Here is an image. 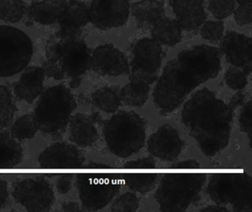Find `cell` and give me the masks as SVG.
<instances>
[{"label":"cell","mask_w":252,"mask_h":212,"mask_svg":"<svg viewBox=\"0 0 252 212\" xmlns=\"http://www.w3.org/2000/svg\"><path fill=\"white\" fill-rule=\"evenodd\" d=\"M243 99H244V97H243V94L238 93L235 97H234V99L231 100V106H232L233 107H234V106L236 107V106H238V105L241 104L242 102L243 101Z\"/></svg>","instance_id":"41"},{"label":"cell","mask_w":252,"mask_h":212,"mask_svg":"<svg viewBox=\"0 0 252 212\" xmlns=\"http://www.w3.org/2000/svg\"><path fill=\"white\" fill-rule=\"evenodd\" d=\"M224 24L221 21H209L204 22L200 28V35L205 40L216 42L223 35Z\"/></svg>","instance_id":"32"},{"label":"cell","mask_w":252,"mask_h":212,"mask_svg":"<svg viewBox=\"0 0 252 212\" xmlns=\"http://www.w3.org/2000/svg\"><path fill=\"white\" fill-rule=\"evenodd\" d=\"M170 4L184 30H197L206 22L204 0H170Z\"/></svg>","instance_id":"18"},{"label":"cell","mask_w":252,"mask_h":212,"mask_svg":"<svg viewBox=\"0 0 252 212\" xmlns=\"http://www.w3.org/2000/svg\"><path fill=\"white\" fill-rule=\"evenodd\" d=\"M39 131L33 114L20 116L11 127V135L18 140L32 139Z\"/></svg>","instance_id":"30"},{"label":"cell","mask_w":252,"mask_h":212,"mask_svg":"<svg viewBox=\"0 0 252 212\" xmlns=\"http://www.w3.org/2000/svg\"><path fill=\"white\" fill-rule=\"evenodd\" d=\"M63 8V0H42L33 1L28 7L29 18L42 25L58 24Z\"/></svg>","instance_id":"22"},{"label":"cell","mask_w":252,"mask_h":212,"mask_svg":"<svg viewBox=\"0 0 252 212\" xmlns=\"http://www.w3.org/2000/svg\"><path fill=\"white\" fill-rule=\"evenodd\" d=\"M57 41H48L42 69L45 76L57 80L70 78V87L80 85L82 77L91 68V53L84 39L82 29H60Z\"/></svg>","instance_id":"3"},{"label":"cell","mask_w":252,"mask_h":212,"mask_svg":"<svg viewBox=\"0 0 252 212\" xmlns=\"http://www.w3.org/2000/svg\"><path fill=\"white\" fill-rule=\"evenodd\" d=\"M201 212H229L228 209L222 206H208L206 208L202 209Z\"/></svg>","instance_id":"40"},{"label":"cell","mask_w":252,"mask_h":212,"mask_svg":"<svg viewBox=\"0 0 252 212\" xmlns=\"http://www.w3.org/2000/svg\"><path fill=\"white\" fill-rule=\"evenodd\" d=\"M99 138L98 130L89 116L77 113L70 120V140L82 147L92 146Z\"/></svg>","instance_id":"20"},{"label":"cell","mask_w":252,"mask_h":212,"mask_svg":"<svg viewBox=\"0 0 252 212\" xmlns=\"http://www.w3.org/2000/svg\"><path fill=\"white\" fill-rule=\"evenodd\" d=\"M12 195L28 212H48L55 202L52 186L41 177L16 181L12 184Z\"/></svg>","instance_id":"11"},{"label":"cell","mask_w":252,"mask_h":212,"mask_svg":"<svg viewBox=\"0 0 252 212\" xmlns=\"http://www.w3.org/2000/svg\"><path fill=\"white\" fill-rule=\"evenodd\" d=\"M20 143L6 131L0 130V169L15 167L23 160Z\"/></svg>","instance_id":"24"},{"label":"cell","mask_w":252,"mask_h":212,"mask_svg":"<svg viewBox=\"0 0 252 212\" xmlns=\"http://www.w3.org/2000/svg\"><path fill=\"white\" fill-rule=\"evenodd\" d=\"M181 117L205 156L213 157L229 144L232 107L207 88L193 94L184 105Z\"/></svg>","instance_id":"2"},{"label":"cell","mask_w":252,"mask_h":212,"mask_svg":"<svg viewBox=\"0 0 252 212\" xmlns=\"http://www.w3.org/2000/svg\"><path fill=\"white\" fill-rule=\"evenodd\" d=\"M85 161V155L76 146L65 141L51 144L39 155V163L43 169H78Z\"/></svg>","instance_id":"13"},{"label":"cell","mask_w":252,"mask_h":212,"mask_svg":"<svg viewBox=\"0 0 252 212\" xmlns=\"http://www.w3.org/2000/svg\"><path fill=\"white\" fill-rule=\"evenodd\" d=\"M248 75L239 68L229 67L225 74V81L227 86L233 90H241L248 83Z\"/></svg>","instance_id":"33"},{"label":"cell","mask_w":252,"mask_h":212,"mask_svg":"<svg viewBox=\"0 0 252 212\" xmlns=\"http://www.w3.org/2000/svg\"><path fill=\"white\" fill-rule=\"evenodd\" d=\"M91 64L93 70L101 76L118 77L130 72L126 56L110 44L98 46L93 51Z\"/></svg>","instance_id":"15"},{"label":"cell","mask_w":252,"mask_h":212,"mask_svg":"<svg viewBox=\"0 0 252 212\" xmlns=\"http://www.w3.org/2000/svg\"><path fill=\"white\" fill-rule=\"evenodd\" d=\"M9 200L8 183L5 180L0 179V211L2 210L8 204Z\"/></svg>","instance_id":"38"},{"label":"cell","mask_w":252,"mask_h":212,"mask_svg":"<svg viewBox=\"0 0 252 212\" xmlns=\"http://www.w3.org/2000/svg\"><path fill=\"white\" fill-rule=\"evenodd\" d=\"M150 85L141 80H129L121 91V100L127 106L141 107L147 103L150 92Z\"/></svg>","instance_id":"26"},{"label":"cell","mask_w":252,"mask_h":212,"mask_svg":"<svg viewBox=\"0 0 252 212\" xmlns=\"http://www.w3.org/2000/svg\"><path fill=\"white\" fill-rule=\"evenodd\" d=\"M129 0H92L88 7L89 22L101 30L126 25L129 19Z\"/></svg>","instance_id":"12"},{"label":"cell","mask_w":252,"mask_h":212,"mask_svg":"<svg viewBox=\"0 0 252 212\" xmlns=\"http://www.w3.org/2000/svg\"><path fill=\"white\" fill-rule=\"evenodd\" d=\"M123 169L124 182L131 189L144 194L154 188L158 173L153 158L144 157L126 162Z\"/></svg>","instance_id":"14"},{"label":"cell","mask_w":252,"mask_h":212,"mask_svg":"<svg viewBox=\"0 0 252 212\" xmlns=\"http://www.w3.org/2000/svg\"><path fill=\"white\" fill-rule=\"evenodd\" d=\"M148 151L165 161H173L182 153L184 142L176 129L166 124L160 127L148 140Z\"/></svg>","instance_id":"17"},{"label":"cell","mask_w":252,"mask_h":212,"mask_svg":"<svg viewBox=\"0 0 252 212\" xmlns=\"http://www.w3.org/2000/svg\"><path fill=\"white\" fill-rule=\"evenodd\" d=\"M76 107V99L70 88L63 84L50 87L42 93L33 113L39 131L46 136L60 138Z\"/></svg>","instance_id":"5"},{"label":"cell","mask_w":252,"mask_h":212,"mask_svg":"<svg viewBox=\"0 0 252 212\" xmlns=\"http://www.w3.org/2000/svg\"><path fill=\"white\" fill-rule=\"evenodd\" d=\"M131 74L129 80H141L151 85L158 78L163 57L160 44L151 38L137 41L132 48Z\"/></svg>","instance_id":"10"},{"label":"cell","mask_w":252,"mask_h":212,"mask_svg":"<svg viewBox=\"0 0 252 212\" xmlns=\"http://www.w3.org/2000/svg\"><path fill=\"white\" fill-rule=\"evenodd\" d=\"M252 101L250 100L242 109L239 119L240 129L243 132L249 133V137L252 132Z\"/></svg>","instance_id":"35"},{"label":"cell","mask_w":252,"mask_h":212,"mask_svg":"<svg viewBox=\"0 0 252 212\" xmlns=\"http://www.w3.org/2000/svg\"><path fill=\"white\" fill-rule=\"evenodd\" d=\"M209 11L218 19L229 16L235 8L234 0H208Z\"/></svg>","instance_id":"31"},{"label":"cell","mask_w":252,"mask_h":212,"mask_svg":"<svg viewBox=\"0 0 252 212\" xmlns=\"http://www.w3.org/2000/svg\"><path fill=\"white\" fill-rule=\"evenodd\" d=\"M45 77L41 66L26 67L21 78L14 84V94L19 100L32 104L43 92Z\"/></svg>","instance_id":"19"},{"label":"cell","mask_w":252,"mask_h":212,"mask_svg":"<svg viewBox=\"0 0 252 212\" xmlns=\"http://www.w3.org/2000/svg\"><path fill=\"white\" fill-rule=\"evenodd\" d=\"M239 5H252V0H237Z\"/></svg>","instance_id":"42"},{"label":"cell","mask_w":252,"mask_h":212,"mask_svg":"<svg viewBox=\"0 0 252 212\" xmlns=\"http://www.w3.org/2000/svg\"><path fill=\"white\" fill-rule=\"evenodd\" d=\"M132 16L141 27L153 26L165 15L163 4L158 0H140L132 5Z\"/></svg>","instance_id":"23"},{"label":"cell","mask_w":252,"mask_h":212,"mask_svg":"<svg viewBox=\"0 0 252 212\" xmlns=\"http://www.w3.org/2000/svg\"><path fill=\"white\" fill-rule=\"evenodd\" d=\"M206 174L194 159L173 163L163 175L156 193L162 212H184L200 200Z\"/></svg>","instance_id":"4"},{"label":"cell","mask_w":252,"mask_h":212,"mask_svg":"<svg viewBox=\"0 0 252 212\" xmlns=\"http://www.w3.org/2000/svg\"><path fill=\"white\" fill-rule=\"evenodd\" d=\"M103 132L110 152L127 158L144 147L146 123L135 112L121 110L106 121Z\"/></svg>","instance_id":"7"},{"label":"cell","mask_w":252,"mask_h":212,"mask_svg":"<svg viewBox=\"0 0 252 212\" xmlns=\"http://www.w3.org/2000/svg\"><path fill=\"white\" fill-rule=\"evenodd\" d=\"M76 186L84 209L94 212L109 204L119 192L122 183L111 166L91 162L77 175Z\"/></svg>","instance_id":"6"},{"label":"cell","mask_w":252,"mask_h":212,"mask_svg":"<svg viewBox=\"0 0 252 212\" xmlns=\"http://www.w3.org/2000/svg\"><path fill=\"white\" fill-rule=\"evenodd\" d=\"M139 206V200L133 193L126 192L116 199L111 207L112 212H135Z\"/></svg>","instance_id":"34"},{"label":"cell","mask_w":252,"mask_h":212,"mask_svg":"<svg viewBox=\"0 0 252 212\" xmlns=\"http://www.w3.org/2000/svg\"><path fill=\"white\" fill-rule=\"evenodd\" d=\"M92 100L95 106L107 113H114L121 104L120 96L110 87H102L94 91Z\"/></svg>","instance_id":"27"},{"label":"cell","mask_w":252,"mask_h":212,"mask_svg":"<svg viewBox=\"0 0 252 212\" xmlns=\"http://www.w3.org/2000/svg\"><path fill=\"white\" fill-rule=\"evenodd\" d=\"M207 193L220 206L230 205L234 212H252V178L245 172L214 174Z\"/></svg>","instance_id":"8"},{"label":"cell","mask_w":252,"mask_h":212,"mask_svg":"<svg viewBox=\"0 0 252 212\" xmlns=\"http://www.w3.org/2000/svg\"><path fill=\"white\" fill-rule=\"evenodd\" d=\"M221 69L216 47L194 46L168 62L153 91L155 105L162 115L176 110L192 90L217 78Z\"/></svg>","instance_id":"1"},{"label":"cell","mask_w":252,"mask_h":212,"mask_svg":"<svg viewBox=\"0 0 252 212\" xmlns=\"http://www.w3.org/2000/svg\"><path fill=\"white\" fill-rule=\"evenodd\" d=\"M252 19V5H239L234 11V20L239 26L250 25Z\"/></svg>","instance_id":"36"},{"label":"cell","mask_w":252,"mask_h":212,"mask_svg":"<svg viewBox=\"0 0 252 212\" xmlns=\"http://www.w3.org/2000/svg\"><path fill=\"white\" fill-rule=\"evenodd\" d=\"M28 11L23 0H0V19L8 23H18Z\"/></svg>","instance_id":"29"},{"label":"cell","mask_w":252,"mask_h":212,"mask_svg":"<svg viewBox=\"0 0 252 212\" xmlns=\"http://www.w3.org/2000/svg\"><path fill=\"white\" fill-rule=\"evenodd\" d=\"M64 212H80V206L76 202H65L63 205Z\"/></svg>","instance_id":"39"},{"label":"cell","mask_w":252,"mask_h":212,"mask_svg":"<svg viewBox=\"0 0 252 212\" xmlns=\"http://www.w3.org/2000/svg\"><path fill=\"white\" fill-rule=\"evenodd\" d=\"M73 179L71 174H63L59 177L57 181V188L60 194H66L71 189Z\"/></svg>","instance_id":"37"},{"label":"cell","mask_w":252,"mask_h":212,"mask_svg":"<svg viewBox=\"0 0 252 212\" xmlns=\"http://www.w3.org/2000/svg\"><path fill=\"white\" fill-rule=\"evenodd\" d=\"M32 39L21 29L0 25V77L17 75L27 67L33 56Z\"/></svg>","instance_id":"9"},{"label":"cell","mask_w":252,"mask_h":212,"mask_svg":"<svg viewBox=\"0 0 252 212\" xmlns=\"http://www.w3.org/2000/svg\"><path fill=\"white\" fill-rule=\"evenodd\" d=\"M152 35L158 44L173 47L182 39V28L177 19L163 17L153 25Z\"/></svg>","instance_id":"25"},{"label":"cell","mask_w":252,"mask_h":212,"mask_svg":"<svg viewBox=\"0 0 252 212\" xmlns=\"http://www.w3.org/2000/svg\"><path fill=\"white\" fill-rule=\"evenodd\" d=\"M18 110L14 96L9 88L0 85V128H8Z\"/></svg>","instance_id":"28"},{"label":"cell","mask_w":252,"mask_h":212,"mask_svg":"<svg viewBox=\"0 0 252 212\" xmlns=\"http://www.w3.org/2000/svg\"><path fill=\"white\" fill-rule=\"evenodd\" d=\"M88 22V7L83 1L63 0V11L58 22L59 28L82 29Z\"/></svg>","instance_id":"21"},{"label":"cell","mask_w":252,"mask_h":212,"mask_svg":"<svg viewBox=\"0 0 252 212\" xmlns=\"http://www.w3.org/2000/svg\"><path fill=\"white\" fill-rule=\"evenodd\" d=\"M220 47L228 63L241 69L246 75H250L252 69V41L250 37L231 31L224 37Z\"/></svg>","instance_id":"16"}]
</instances>
